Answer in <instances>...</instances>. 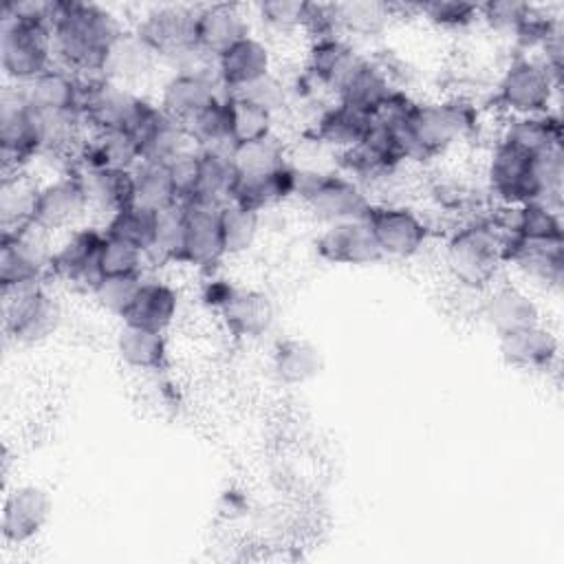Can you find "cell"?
Masks as SVG:
<instances>
[{
  "label": "cell",
  "instance_id": "cell-1",
  "mask_svg": "<svg viewBox=\"0 0 564 564\" xmlns=\"http://www.w3.org/2000/svg\"><path fill=\"white\" fill-rule=\"evenodd\" d=\"M121 31H126L121 20L101 4L55 0L51 22L55 64L82 77L99 75L106 53Z\"/></svg>",
  "mask_w": 564,
  "mask_h": 564
},
{
  "label": "cell",
  "instance_id": "cell-2",
  "mask_svg": "<svg viewBox=\"0 0 564 564\" xmlns=\"http://www.w3.org/2000/svg\"><path fill=\"white\" fill-rule=\"evenodd\" d=\"M480 128V112L467 95H449L414 104L405 126L397 132L403 163L430 161L458 141L471 139Z\"/></svg>",
  "mask_w": 564,
  "mask_h": 564
},
{
  "label": "cell",
  "instance_id": "cell-3",
  "mask_svg": "<svg viewBox=\"0 0 564 564\" xmlns=\"http://www.w3.org/2000/svg\"><path fill=\"white\" fill-rule=\"evenodd\" d=\"M505 227L494 218H469L445 240L443 260L452 282L474 293L487 291L505 267Z\"/></svg>",
  "mask_w": 564,
  "mask_h": 564
},
{
  "label": "cell",
  "instance_id": "cell-4",
  "mask_svg": "<svg viewBox=\"0 0 564 564\" xmlns=\"http://www.w3.org/2000/svg\"><path fill=\"white\" fill-rule=\"evenodd\" d=\"M132 31L156 53L170 70H187L203 64H214L203 57L196 44V7L159 4L148 9Z\"/></svg>",
  "mask_w": 564,
  "mask_h": 564
},
{
  "label": "cell",
  "instance_id": "cell-5",
  "mask_svg": "<svg viewBox=\"0 0 564 564\" xmlns=\"http://www.w3.org/2000/svg\"><path fill=\"white\" fill-rule=\"evenodd\" d=\"M295 198L322 225L364 220L375 203L357 181L337 167H297Z\"/></svg>",
  "mask_w": 564,
  "mask_h": 564
},
{
  "label": "cell",
  "instance_id": "cell-6",
  "mask_svg": "<svg viewBox=\"0 0 564 564\" xmlns=\"http://www.w3.org/2000/svg\"><path fill=\"white\" fill-rule=\"evenodd\" d=\"M560 79L538 55L516 53L494 86V104L505 117L551 112Z\"/></svg>",
  "mask_w": 564,
  "mask_h": 564
},
{
  "label": "cell",
  "instance_id": "cell-7",
  "mask_svg": "<svg viewBox=\"0 0 564 564\" xmlns=\"http://www.w3.org/2000/svg\"><path fill=\"white\" fill-rule=\"evenodd\" d=\"M53 234L35 220L2 231L0 240V289L13 291L26 284L46 282L51 278Z\"/></svg>",
  "mask_w": 564,
  "mask_h": 564
},
{
  "label": "cell",
  "instance_id": "cell-8",
  "mask_svg": "<svg viewBox=\"0 0 564 564\" xmlns=\"http://www.w3.org/2000/svg\"><path fill=\"white\" fill-rule=\"evenodd\" d=\"M62 322V304L46 282L2 293V328L7 339L31 346L48 339Z\"/></svg>",
  "mask_w": 564,
  "mask_h": 564
},
{
  "label": "cell",
  "instance_id": "cell-9",
  "mask_svg": "<svg viewBox=\"0 0 564 564\" xmlns=\"http://www.w3.org/2000/svg\"><path fill=\"white\" fill-rule=\"evenodd\" d=\"M154 101L141 93L119 86L101 75L84 77L82 117L88 132L128 130L132 132Z\"/></svg>",
  "mask_w": 564,
  "mask_h": 564
},
{
  "label": "cell",
  "instance_id": "cell-10",
  "mask_svg": "<svg viewBox=\"0 0 564 564\" xmlns=\"http://www.w3.org/2000/svg\"><path fill=\"white\" fill-rule=\"evenodd\" d=\"M55 64L51 29L0 20V68L9 84L26 86Z\"/></svg>",
  "mask_w": 564,
  "mask_h": 564
},
{
  "label": "cell",
  "instance_id": "cell-11",
  "mask_svg": "<svg viewBox=\"0 0 564 564\" xmlns=\"http://www.w3.org/2000/svg\"><path fill=\"white\" fill-rule=\"evenodd\" d=\"M366 223L383 253V260H410L423 251L432 236L427 220L403 203H372Z\"/></svg>",
  "mask_w": 564,
  "mask_h": 564
},
{
  "label": "cell",
  "instance_id": "cell-12",
  "mask_svg": "<svg viewBox=\"0 0 564 564\" xmlns=\"http://www.w3.org/2000/svg\"><path fill=\"white\" fill-rule=\"evenodd\" d=\"M37 137L33 112L24 97V88L7 84L0 95V159L2 174L26 172L37 159Z\"/></svg>",
  "mask_w": 564,
  "mask_h": 564
},
{
  "label": "cell",
  "instance_id": "cell-13",
  "mask_svg": "<svg viewBox=\"0 0 564 564\" xmlns=\"http://www.w3.org/2000/svg\"><path fill=\"white\" fill-rule=\"evenodd\" d=\"M104 236V227L97 225H79L66 231V236L55 245L51 260V278L90 291L97 278L101 275L99 258Z\"/></svg>",
  "mask_w": 564,
  "mask_h": 564
},
{
  "label": "cell",
  "instance_id": "cell-14",
  "mask_svg": "<svg viewBox=\"0 0 564 564\" xmlns=\"http://www.w3.org/2000/svg\"><path fill=\"white\" fill-rule=\"evenodd\" d=\"M90 214L88 196L77 172L53 174L37 187L35 214L33 220L48 229L51 234L70 231L79 227L82 220Z\"/></svg>",
  "mask_w": 564,
  "mask_h": 564
},
{
  "label": "cell",
  "instance_id": "cell-15",
  "mask_svg": "<svg viewBox=\"0 0 564 564\" xmlns=\"http://www.w3.org/2000/svg\"><path fill=\"white\" fill-rule=\"evenodd\" d=\"M225 90L218 82L214 64H203L187 70L170 73L159 90V108L172 119L187 121L198 110L223 97Z\"/></svg>",
  "mask_w": 564,
  "mask_h": 564
},
{
  "label": "cell",
  "instance_id": "cell-16",
  "mask_svg": "<svg viewBox=\"0 0 564 564\" xmlns=\"http://www.w3.org/2000/svg\"><path fill=\"white\" fill-rule=\"evenodd\" d=\"M53 511L51 494L35 482H22L4 494L0 529L7 544H29L46 527Z\"/></svg>",
  "mask_w": 564,
  "mask_h": 564
},
{
  "label": "cell",
  "instance_id": "cell-17",
  "mask_svg": "<svg viewBox=\"0 0 564 564\" xmlns=\"http://www.w3.org/2000/svg\"><path fill=\"white\" fill-rule=\"evenodd\" d=\"M531 159L533 156L502 139L494 141L485 165V181L500 207H516L533 200Z\"/></svg>",
  "mask_w": 564,
  "mask_h": 564
},
{
  "label": "cell",
  "instance_id": "cell-18",
  "mask_svg": "<svg viewBox=\"0 0 564 564\" xmlns=\"http://www.w3.org/2000/svg\"><path fill=\"white\" fill-rule=\"evenodd\" d=\"M478 315L496 337L542 322V308L529 289L500 280L482 291Z\"/></svg>",
  "mask_w": 564,
  "mask_h": 564
},
{
  "label": "cell",
  "instance_id": "cell-19",
  "mask_svg": "<svg viewBox=\"0 0 564 564\" xmlns=\"http://www.w3.org/2000/svg\"><path fill=\"white\" fill-rule=\"evenodd\" d=\"M315 253L339 267H368L383 260V253L364 220H341L324 225L315 236Z\"/></svg>",
  "mask_w": 564,
  "mask_h": 564
},
{
  "label": "cell",
  "instance_id": "cell-20",
  "mask_svg": "<svg viewBox=\"0 0 564 564\" xmlns=\"http://www.w3.org/2000/svg\"><path fill=\"white\" fill-rule=\"evenodd\" d=\"M181 205L185 209V223H187L183 264L209 275L227 258L223 236H220V225H218L220 207L203 200H187Z\"/></svg>",
  "mask_w": 564,
  "mask_h": 564
},
{
  "label": "cell",
  "instance_id": "cell-21",
  "mask_svg": "<svg viewBox=\"0 0 564 564\" xmlns=\"http://www.w3.org/2000/svg\"><path fill=\"white\" fill-rule=\"evenodd\" d=\"M247 35H251V22L240 4L212 2L196 7V44L205 59L214 62Z\"/></svg>",
  "mask_w": 564,
  "mask_h": 564
},
{
  "label": "cell",
  "instance_id": "cell-22",
  "mask_svg": "<svg viewBox=\"0 0 564 564\" xmlns=\"http://www.w3.org/2000/svg\"><path fill=\"white\" fill-rule=\"evenodd\" d=\"M361 59L364 53H359L355 44L344 35L313 37L308 40L306 48L304 73L315 86L335 97L339 86L348 79Z\"/></svg>",
  "mask_w": 564,
  "mask_h": 564
},
{
  "label": "cell",
  "instance_id": "cell-23",
  "mask_svg": "<svg viewBox=\"0 0 564 564\" xmlns=\"http://www.w3.org/2000/svg\"><path fill=\"white\" fill-rule=\"evenodd\" d=\"M505 264L518 271L527 282L560 289L564 280V242H538L509 234Z\"/></svg>",
  "mask_w": 564,
  "mask_h": 564
},
{
  "label": "cell",
  "instance_id": "cell-24",
  "mask_svg": "<svg viewBox=\"0 0 564 564\" xmlns=\"http://www.w3.org/2000/svg\"><path fill=\"white\" fill-rule=\"evenodd\" d=\"M214 70L225 95H231L273 73V53L264 40L247 35L214 59Z\"/></svg>",
  "mask_w": 564,
  "mask_h": 564
},
{
  "label": "cell",
  "instance_id": "cell-25",
  "mask_svg": "<svg viewBox=\"0 0 564 564\" xmlns=\"http://www.w3.org/2000/svg\"><path fill=\"white\" fill-rule=\"evenodd\" d=\"M500 359L518 370H551L560 357L557 335L540 324L498 337Z\"/></svg>",
  "mask_w": 564,
  "mask_h": 564
},
{
  "label": "cell",
  "instance_id": "cell-26",
  "mask_svg": "<svg viewBox=\"0 0 564 564\" xmlns=\"http://www.w3.org/2000/svg\"><path fill=\"white\" fill-rule=\"evenodd\" d=\"M159 64L156 53L132 29H126L110 44L99 75L134 90L154 75Z\"/></svg>",
  "mask_w": 564,
  "mask_h": 564
},
{
  "label": "cell",
  "instance_id": "cell-27",
  "mask_svg": "<svg viewBox=\"0 0 564 564\" xmlns=\"http://www.w3.org/2000/svg\"><path fill=\"white\" fill-rule=\"evenodd\" d=\"M370 115L330 99L326 108L315 117V121L304 130V137L319 148L335 152L337 156L364 139Z\"/></svg>",
  "mask_w": 564,
  "mask_h": 564
},
{
  "label": "cell",
  "instance_id": "cell-28",
  "mask_svg": "<svg viewBox=\"0 0 564 564\" xmlns=\"http://www.w3.org/2000/svg\"><path fill=\"white\" fill-rule=\"evenodd\" d=\"M132 134L139 141L141 161L170 163L178 154L194 148V143L185 130V123L165 115L159 108V104Z\"/></svg>",
  "mask_w": 564,
  "mask_h": 564
},
{
  "label": "cell",
  "instance_id": "cell-29",
  "mask_svg": "<svg viewBox=\"0 0 564 564\" xmlns=\"http://www.w3.org/2000/svg\"><path fill=\"white\" fill-rule=\"evenodd\" d=\"M218 315L229 335L238 339H258L271 328L275 308L264 291L236 286Z\"/></svg>",
  "mask_w": 564,
  "mask_h": 564
},
{
  "label": "cell",
  "instance_id": "cell-30",
  "mask_svg": "<svg viewBox=\"0 0 564 564\" xmlns=\"http://www.w3.org/2000/svg\"><path fill=\"white\" fill-rule=\"evenodd\" d=\"M178 304L181 297L172 284L159 278H143L123 322L165 333L178 315Z\"/></svg>",
  "mask_w": 564,
  "mask_h": 564
},
{
  "label": "cell",
  "instance_id": "cell-31",
  "mask_svg": "<svg viewBox=\"0 0 564 564\" xmlns=\"http://www.w3.org/2000/svg\"><path fill=\"white\" fill-rule=\"evenodd\" d=\"M84 183L88 207L101 216L104 223L119 209L134 203L132 170H108V167H77Z\"/></svg>",
  "mask_w": 564,
  "mask_h": 564
},
{
  "label": "cell",
  "instance_id": "cell-32",
  "mask_svg": "<svg viewBox=\"0 0 564 564\" xmlns=\"http://www.w3.org/2000/svg\"><path fill=\"white\" fill-rule=\"evenodd\" d=\"M24 88L29 106L37 110H79L84 95V77L53 64ZM82 112V110H79Z\"/></svg>",
  "mask_w": 564,
  "mask_h": 564
},
{
  "label": "cell",
  "instance_id": "cell-33",
  "mask_svg": "<svg viewBox=\"0 0 564 564\" xmlns=\"http://www.w3.org/2000/svg\"><path fill=\"white\" fill-rule=\"evenodd\" d=\"M139 163H141L139 141L128 130L88 132L77 159V167L134 170Z\"/></svg>",
  "mask_w": 564,
  "mask_h": 564
},
{
  "label": "cell",
  "instance_id": "cell-34",
  "mask_svg": "<svg viewBox=\"0 0 564 564\" xmlns=\"http://www.w3.org/2000/svg\"><path fill=\"white\" fill-rule=\"evenodd\" d=\"M271 368L280 383L304 386L324 370V355L311 339L291 335L273 346Z\"/></svg>",
  "mask_w": 564,
  "mask_h": 564
},
{
  "label": "cell",
  "instance_id": "cell-35",
  "mask_svg": "<svg viewBox=\"0 0 564 564\" xmlns=\"http://www.w3.org/2000/svg\"><path fill=\"white\" fill-rule=\"evenodd\" d=\"M498 139L527 152L529 156L562 148V119L557 112L505 117Z\"/></svg>",
  "mask_w": 564,
  "mask_h": 564
},
{
  "label": "cell",
  "instance_id": "cell-36",
  "mask_svg": "<svg viewBox=\"0 0 564 564\" xmlns=\"http://www.w3.org/2000/svg\"><path fill=\"white\" fill-rule=\"evenodd\" d=\"M394 88L397 86L381 68V64L375 57L364 55L359 66L348 75L333 99L370 115Z\"/></svg>",
  "mask_w": 564,
  "mask_h": 564
},
{
  "label": "cell",
  "instance_id": "cell-37",
  "mask_svg": "<svg viewBox=\"0 0 564 564\" xmlns=\"http://www.w3.org/2000/svg\"><path fill=\"white\" fill-rule=\"evenodd\" d=\"M505 218H496L507 234L524 238V240H538V242H564V225H562V212L540 203V200H527L516 207H505Z\"/></svg>",
  "mask_w": 564,
  "mask_h": 564
},
{
  "label": "cell",
  "instance_id": "cell-38",
  "mask_svg": "<svg viewBox=\"0 0 564 564\" xmlns=\"http://www.w3.org/2000/svg\"><path fill=\"white\" fill-rule=\"evenodd\" d=\"M115 348L119 359L132 368L143 372H159L167 366V337L161 330H150L141 326L126 324L119 328Z\"/></svg>",
  "mask_w": 564,
  "mask_h": 564
},
{
  "label": "cell",
  "instance_id": "cell-39",
  "mask_svg": "<svg viewBox=\"0 0 564 564\" xmlns=\"http://www.w3.org/2000/svg\"><path fill=\"white\" fill-rule=\"evenodd\" d=\"M295 187H297V165L286 163L284 167L258 178H238L231 200L242 203L262 214L264 209H271L275 205H282L295 198Z\"/></svg>",
  "mask_w": 564,
  "mask_h": 564
},
{
  "label": "cell",
  "instance_id": "cell-40",
  "mask_svg": "<svg viewBox=\"0 0 564 564\" xmlns=\"http://www.w3.org/2000/svg\"><path fill=\"white\" fill-rule=\"evenodd\" d=\"M236 181H238V174H236V167L231 161V150L203 148V150H198L196 194L189 200H203V203L220 207L223 203L231 200Z\"/></svg>",
  "mask_w": 564,
  "mask_h": 564
},
{
  "label": "cell",
  "instance_id": "cell-41",
  "mask_svg": "<svg viewBox=\"0 0 564 564\" xmlns=\"http://www.w3.org/2000/svg\"><path fill=\"white\" fill-rule=\"evenodd\" d=\"M335 20L337 31L344 37H364L372 40L386 33V29L392 24L394 13L390 2L381 0H348V2H335Z\"/></svg>",
  "mask_w": 564,
  "mask_h": 564
},
{
  "label": "cell",
  "instance_id": "cell-42",
  "mask_svg": "<svg viewBox=\"0 0 564 564\" xmlns=\"http://www.w3.org/2000/svg\"><path fill=\"white\" fill-rule=\"evenodd\" d=\"M185 236H187V223H185V209L181 203L163 212H156L152 238L145 249V260L159 267L183 264Z\"/></svg>",
  "mask_w": 564,
  "mask_h": 564
},
{
  "label": "cell",
  "instance_id": "cell-43",
  "mask_svg": "<svg viewBox=\"0 0 564 564\" xmlns=\"http://www.w3.org/2000/svg\"><path fill=\"white\" fill-rule=\"evenodd\" d=\"M231 161L238 178H258L284 167L289 161V148L278 132L231 148Z\"/></svg>",
  "mask_w": 564,
  "mask_h": 564
},
{
  "label": "cell",
  "instance_id": "cell-44",
  "mask_svg": "<svg viewBox=\"0 0 564 564\" xmlns=\"http://www.w3.org/2000/svg\"><path fill=\"white\" fill-rule=\"evenodd\" d=\"M40 183L29 172L2 174L0 183V227L2 231L18 229L33 220Z\"/></svg>",
  "mask_w": 564,
  "mask_h": 564
},
{
  "label": "cell",
  "instance_id": "cell-45",
  "mask_svg": "<svg viewBox=\"0 0 564 564\" xmlns=\"http://www.w3.org/2000/svg\"><path fill=\"white\" fill-rule=\"evenodd\" d=\"M218 225H220V236H223L227 258L242 256L253 249L260 236L262 214L242 203L227 200L218 209Z\"/></svg>",
  "mask_w": 564,
  "mask_h": 564
},
{
  "label": "cell",
  "instance_id": "cell-46",
  "mask_svg": "<svg viewBox=\"0 0 564 564\" xmlns=\"http://www.w3.org/2000/svg\"><path fill=\"white\" fill-rule=\"evenodd\" d=\"M132 189H134V205L154 214L178 203L167 163L141 161L132 170Z\"/></svg>",
  "mask_w": 564,
  "mask_h": 564
},
{
  "label": "cell",
  "instance_id": "cell-47",
  "mask_svg": "<svg viewBox=\"0 0 564 564\" xmlns=\"http://www.w3.org/2000/svg\"><path fill=\"white\" fill-rule=\"evenodd\" d=\"M185 130L194 143V148H216V150H231L229 139V101L227 95L218 97L194 117L185 121Z\"/></svg>",
  "mask_w": 564,
  "mask_h": 564
},
{
  "label": "cell",
  "instance_id": "cell-48",
  "mask_svg": "<svg viewBox=\"0 0 564 564\" xmlns=\"http://www.w3.org/2000/svg\"><path fill=\"white\" fill-rule=\"evenodd\" d=\"M531 183H533V200H540L562 212V192H564L562 148H553L531 159Z\"/></svg>",
  "mask_w": 564,
  "mask_h": 564
},
{
  "label": "cell",
  "instance_id": "cell-49",
  "mask_svg": "<svg viewBox=\"0 0 564 564\" xmlns=\"http://www.w3.org/2000/svg\"><path fill=\"white\" fill-rule=\"evenodd\" d=\"M229 101V139L231 145L251 143L275 132V117L267 110L236 97L227 95Z\"/></svg>",
  "mask_w": 564,
  "mask_h": 564
},
{
  "label": "cell",
  "instance_id": "cell-50",
  "mask_svg": "<svg viewBox=\"0 0 564 564\" xmlns=\"http://www.w3.org/2000/svg\"><path fill=\"white\" fill-rule=\"evenodd\" d=\"M143 275L141 273H123V275H99L93 289L88 291L97 306L110 315L123 319L128 313Z\"/></svg>",
  "mask_w": 564,
  "mask_h": 564
},
{
  "label": "cell",
  "instance_id": "cell-51",
  "mask_svg": "<svg viewBox=\"0 0 564 564\" xmlns=\"http://www.w3.org/2000/svg\"><path fill=\"white\" fill-rule=\"evenodd\" d=\"M154 218H156L154 212H148L132 203V205L115 212L101 227L108 236L126 240L145 251L150 245V238H152Z\"/></svg>",
  "mask_w": 564,
  "mask_h": 564
},
{
  "label": "cell",
  "instance_id": "cell-52",
  "mask_svg": "<svg viewBox=\"0 0 564 564\" xmlns=\"http://www.w3.org/2000/svg\"><path fill=\"white\" fill-rule=\"evenodd\" d=\"M231 95H236V97H240V99H245V101L267 110L275 119L282 112L291 110V86H289V82H284L275 73H269V75L256 79L253 84L231 93Z\"/></svg>",
  "mask_w": 564,
  "mask_h": 564
},
{
  "label": "cell",
  "instance_id": "cell-53",
  "mask_svg": "<svg viewBox=\"0 0 564 564\" xmlns=\"http://www.w3.org/2000/svg\"><path fill=\"white\" fill-rule=\"evenodd\" d=\"M304 4L302 0H262L256 9V20L260 26L275 35H293L304 26Z\"/></svg>",
  "mask_w": 564,
  "mask_h": 564
},
{
  "label": "cell",
  "instance_id": "cell-54",
  "mask_svg": "<svg viewBox=\"0 0 564 564\" xmlns=\"http://www.w3.org/2000/svg\"><path fill=\"white\" fill-rule=\"evenodd\" d=\"M416 13L430 24L445 31H463L478 22V4L465 0H432L419 2Z\"/></svg>",
  "mask_w": 564,
  "mask_h": 564
},
{
  "label": "cell",
  "instance_id": "cell-55",
  "mask_svg": "<svg viewBox=\"0 0 564 564\" xmlns=\"http://www.w3.org/2000/svg\"><path fill=\"white\" fill-rule=\"evenodd\" d=\"M531 2L520 0H489L478 4V20L487 24L498 35L513 37L516 31L522 26V22L533 13Z\"/></svg>",
  "mask_w": 564,
  "mask_h": 564
},
{
  "label": "cell",
  "instance_id": "cell-56",
  "mask_svg": "<svg viewBox=\"0 0 564 564\" xmlns=\"http://www.w3.org/2000/svg\"><path fill=\"white\" fill-rule=\"evenodd\" d=\"M145 264H148V260H145L143 249H139L126 240L112 238L108 234L104 236L101 258H99L101 275H123V273H141L143 275Z\"/></svg>",
  "mask_w": 564,
  "mask_h": 564
},
{
  "label": "cell",
  "instance_id": "cell-57",
  "mask_svg": "<svg viewBox=\"0 0 564 564\" xmlns=\"http://www.w3.org/2000/svg\"><path fill=\"white\" fill-rule=\"evenodd\" d=\"M167 167H170V176H172L178 203L194 198L196 183H198V150L192 148L178 154L167 163Z\"/></svg>",
  "mask_w": 564,
  "mask_h": 564
},
{
  "label": "cell",
  "instance_id": "cell-58",
  "mask_svg": "<svg viewBox=\"0 0 564 564\" xmlns=\"http://www.w3.org/2000/svg\"><path fill=\"white\" fill-rule=\"evenodd\" d=\"M55 13V0H9L2 4V18H11L31 26L51 29Z\"/></svg>",
  "mask_w": 564,
  "mask_h": 564
},
{
  "label": "cell",
  "instance_id": "cell-59",
  "mask_svg": "<svg viewBox=\"0 0 564 564\" xmlns=\"http://www.w3.org/2000/svg\"><path fill=\"white\" fill-rule=\"evenodd\" d=\"M236 291V286L234 284H229V280H223V278H216V275H212L207 282H205V286H203V304L205 306H209V308H214L216 313L227 304V300L231 297V293Z\"/></svg>",
  "mask_w": 564,
  "mask_h": 564
}]
</instances>
